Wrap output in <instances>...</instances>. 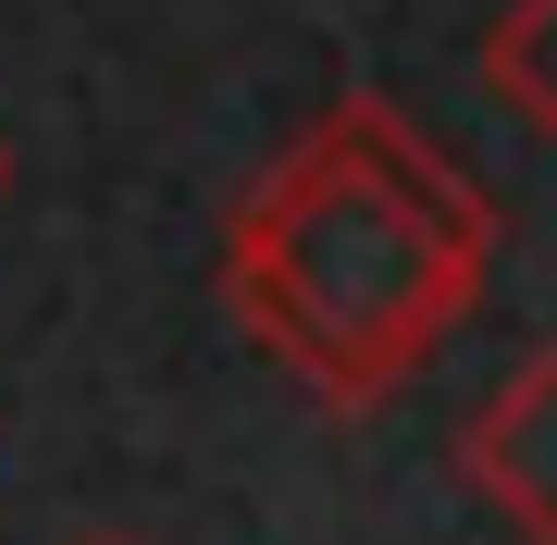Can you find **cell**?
Wrapping results in <instances>:
<instances>
[{
  "instance_id": "cell-1",
  "label": "cell",
  "mask_w": 557,
  "mask_h": 545,
  "mask_svg": "<svg viewBox=\"0 0 557 545\" xmlns=\"http://www.w3.org/2000/svg\"><path fill=\"white\" fill-rule=\"evenodd\" d=\"M496 273V199L434 137L347 87L223 223V298L260 360H285L322 409H384L471 323Z\"/></svg>"
},
{
  "instance_id": "cell-2",
  "label": "cell",
  "mask_w": 557,
  "mask_h": 545,
  "mask_svg": "<svg viewBox=\"0 0 557 545\" xmlns=\"http://www.w3.org/2000/svg\"><path fill=\"white\" fill-rule=\"evenodd\" d=\"M458 471L520 545H557V347H533L496 397L458 422Z\"/></svg>"
},
{
  "instance_id": "cell-3",
  "label": "cell",
  "mask_w": 557,
  "mask_h": 545,
  "mask_svg": "<svg viewBox=\"0 0 557 545\" xmlns=\"http://www.w3.org/2000/svg\"><path fill=\"white\" fill-rule=\"evenodd\" d=\"M483 75H496V100L520 124L557 137V0H508V13L483 25Z\"/></svg>"
},
{
  "instance_id": "cell-4",
  "label": "cell",
  "mask_w": 557,
  "mask_h": 545,
  "mask_svg": "<svg viewBox=\"0 0 557 545\" xmlns=\"http://www.w3.org/2000/svg\"><path fill=\"white\" fill-rule=\"evenodd\" d=\"M0 199H13V137H0Z\"/></svg>"
},
{
  "instance_id": "cell-5",
  "label": "cell",
  "mask_w": 557,
  "mask_h": 545,
  "mask_svg": "<svg viewBox=\"0 0 557 545\" xmlns=\"http://www.w3.org/2000/svg\"><path fill=\"white\" fill-rule=\"evenodd\" d=\"M100 545H112V533H100Z\"/></svg>"
}]
</instances>
